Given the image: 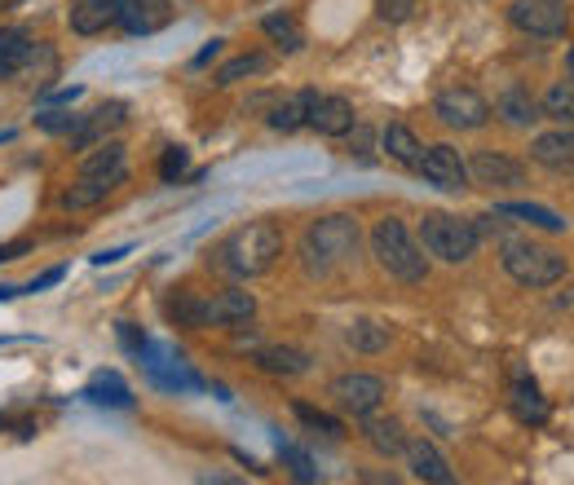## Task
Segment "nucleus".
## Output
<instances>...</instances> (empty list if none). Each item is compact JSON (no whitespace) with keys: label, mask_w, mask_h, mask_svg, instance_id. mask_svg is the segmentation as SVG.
Wrapping results in <instances>:
<instances>
[{"label":"nucleus","mask_w":574,"mask_h":485,"mask_svg":"<svg viewBox=\"0 0 574 485\" xmlns=\"http://www.w3.org/2000/svg\"><path fill=\"white\" fill-rule=\"evenodd\" d=\"M279 256H283V234L270 221L243 226L226 243L213 247V265L226 269V273H234V279H257V273H266Z\"/></svg>","instance_id":"f257e3e1"},{"label":"nucleus","mask_w":574,"mask_h":485,"mask_svg":"<svg viewBox=\"0 0 574 485\" xmlns=\"http://www.w3.org/2000/svg\"><path fill=\"white\" fill-rule=\"evenodd\" d=\"M371 252L380 260V269H390L398 283H424V252L416 247V239L407 234V226L398 217H385L375 230H371Z\"/></svg>","instance_id":"f03ea898"},{"label":"nucleus","mask_w":574,"mask_h":485,"mask_svg":"<svg viewBox=\"0 0 574 485\" xmlns=\"http://www.w3.org/2000/svg\"><path fill=\"white\" fill-rule=\"evenodd\" d=\"M358 252V221L354 217H323L305 230V256L309 265L328 269V265H341Z\"/></svg>","instance_id":"7ed1b4c3"},{"label":"nucleus","mask_w":574,"mask_h":485,"mask_svg":"<svg viewBox=\"0 0 574 485\" xmlns=\"http://www.w3.org/2000/svg\"><path fill=\"white\" fill-rule=\"evenodd\" d=\"M503 269L513 273L522 288H552L557 279H565V260L548 247L535 243H503Z\"/></svg>","instance_id":"20e7f679"},{"label":"nucleus","mask_w":574,"mask_h":485,"mask_svg":"<svg viewBox=\"0 0 574 485\" xmlns=\"http://www.w3.org/2000/svg\"><path fill=\"white\" fill-rule=\"evenodd\" d=\"M420 239H424V247H429L433 256L451 260V265H460V260H469V256L477 252V230H473L469 221L451 217V213H433V217H424Z\"/></svg>","instance_id":"39448f33"},{"label":"nucleus","mask_w":574,"mask_h":485,"mask_svg":"<svg viewBox=\"0 0 574 485\" xmlns=\"http://www.w3.org/2000/svg\"><path fill=\"white\" fill-rule=\"evenodd\" d=\"M305 93H309L305 124H309V128H318L323 137H345V132L358 124V111H354V102H349V98H336V93H314V89H305Z\"/></svg>","instance_id":"423d86ee"},{"label":"nucleus","mask_w":574,"mask_h":485,"mask_svg":"<svg viewBox=\"0 0 574 485\" xmlns=\"http://www.w3.org/2000/svg\"><path fill=\"white\" fill-rule=\"evenodd\" d=\"M420 177L429 181V186H437V190H446V194H460L464 186H469V168H464V159H460V151L456 146H429L424 155H420Z\"/></svg>","instance_id":"0eeeda50"},{"label":"nucleus","mask_w":574,"mask_h":485,"mask_svg":"<svg viewBox=\"0 0 574 485\" xmlns=\"http://www.w3.org/2000/svg\"><path fill=\"white\" fill-rule=\"evenodd\" d=\"M433 115H437L442 124H451V128H482V124L490 119V106H486V98L473 93V89H446V93H437Z\"/></svg>","instance_id":"6e6552de"},{"label":"nucleus","mask_w":574,"mask_h":485,"mask_svg":"<svg viewBox=\"0 0 574 485\" xmlns=\"http://www.w3.org/2000/svg\"><path fill=\"white\" fill-rule=\"evenodd\" d=\"M332 397L345 414H371L380 401H385V380L375 375H341L332 380Z\"/></svg>","instance_id":"1a4fd4ad"},{"label":"nucleus","mask_w":574,"mask_h":485,"mask_svg":"<svg viewBox=\"0 0 574 485\" xmlns=\"http://www.w3.org/2000/svg\"><path fill=\"white\" fill-rule=\"evenodd\" d=\"M173 18L168 0H115V23L129 36H151Z\"/></svg>","instance_id":"9d476101"},{"label":"nucleus","mask_w":574,"mask_h":485,"mask_svg":"<svg viewBox=\"0 0 574 485\" xmlns=\"http://www.w3.org/2000/svg\"><path fill=\"white\" fill-rule=\"evenodd\" d=\"M247 111H270V128L279 132H296L305 124V111H309V93H266V98H252Z\"/></svg>","instance_id":"9b49d317"},{"label":"nucleus","mask_w":574,"mask_h":485,"mask_svg":"<svg viewBox=\"0 0 574 485\" xmlns=\"http://www.w3.org/2000/svg\"><path fill=\"white\" fill-rule=\"evenodd\" d=\"M252 314H257V301H252V292L226 288L217 296H204V327H243Z\"/></svg>","instance_id":"f8f14e48"},{"label":"nucleus","mask_w":574,"mask_h":485,"mask_svg":"<svg viewBox=\"0 0 574 485\" xmlns=\"http://www.w3.org/2000/svg\"><path fill=\"white\" fill-rule=\"evenodd\" d=\"M513 23L531 36H561L565 10H561V0H513Z\"/></svg>","instance_id":"ddd939ff"},{"label":"nucleus","mask_w":574,"mask_h":485,"mask_svg":"<svg viewBox=\"0 0 574 485\" xmlns=\"http://www.w3.org/2000/svg\"><path fill=\"white\" fill-rule=\"evenodd\" d=\"M119 124H124V102H111V106H102V111H93V115H80L76 128H72V146H76V151L102 146Z\"/></svg>","instance_id":"4468645a"},{"label":"nucleus","mask_w":574,"mask_h":485,"mask_svg":"<svg viewBox=\"0 0 574 485\" xmlns=\"http://www.w3.org/2000/svg\"><path fill=\"white\" fill-rule=\"evenodd\" d=\"M469 177L477 181V186H522L526 181V168L522 164H513V159H503V155H495V151H477L473 155V164H469Z\"/></svg>","instance_id":"2eb2a0df"},{"label":"nucleus","mask_w":574,"mask_h":485,"mask_svg":"<svg viewBox=\"0 0 574 485\" xmlns=\"http://www.w3.org/2000/svg\"><path fill=\"white\" fill-rule=\"evenodd\" d=\"M531 159L544 164V168H557V173H574V132L557 128V132L535 137V142H531Z\"/></svg>","instance_id":"dca6fc26"},{"label":"nucleus","mask_w":574,"mask_h":485,"mask_svg":"<svg viewBox=\"0 0 574 485\" xmlns=\"http://www.w3.org/2000/svg\"><path fill=\"white\" fill-rule=\"evenodd\" d=\"M407 459H411V472H416L420 481H437V485H451V481H456L451 463H446L442 450H437L433 442H424V437L407 442Z\"/></svg>","instance_id":"f3484780"},{"label":"nucleus","mask_w":574,"mask_h":485,"mask_svg":"<svg viewBox=\"0 0 574 485\" xmlns=\"http://www.w3.org/2000/svg\"><path fill=\"white\" fill-rule=\"evenodd\" d=\"M80 177H98V181H106V186H119L124 177H129V159H124V146H119V142H102V146L85 159Z\"/></svg>","instance_id":"a211bd4d"},{"label":"nucleus","mask_w":574,"mask_h":485,"mask_svg":"<svg viewBox=\"0 0 574 485\" xmlns=\"http://www.w3.org/2000/svg\"><path fill=\"white\" fill-rule=\"evenodd\" d=\"M27 62H31V36L18 27H0V80L18 76Z\"/></svg>","instance_id":"6ab92c4d"},{"label":"nucleus","mask_w":574,"mask_h":485,"mask_svg":"<svg viewBox=\"0 0 574 485\" xmlns=\"http://www.w3.org/2000/svg\"><path fill=\"white\" fill-rule=\"evenodd\" d=\"M106 23H115V0H72V31L98 36Z\"/></svg>","instance_id":"aec40b11"},{"label":"nucleus","mask_w":574,"mask_h":485,"mask_svg":"<svg viewBox=\"0 0 574 485\" xmlns=\"http://www.w3.org/2000/svg\"><path fill=\"white\" fill-rule=\"evenodd\" d=\"M85 397H89V401H98V406H119V410H129V406H133L129 384H124L115 371H98V375L89 380Z\"/></svg>","instance_id":"412c9836"},{"label":"nucleus","mask_w":574,"mask_h":485,"mask_svg":"<svg viewBox=\"0 0 574 485\" xmlns=\"http://www.w3.org/2000/svg\"><path fill=\"white\" fill-rule=\"evenodd\" d=\"M257 367L270 375H305L309 358L301 349H288V344H270V349H257Z\"/></svg>","instance_id":"4be33fe9"},{"label":"nucleus","mask_w":574,"mask_h":485,"mask_svg":"<svg viewBox=\"0 0 574 485\" xmlns=\"http://www.w3.org/2000/svg\"><path fill=\"white\" fill-rule=\"evenodd\" d=\"M513 410H518V420H522V424H548V401H544L539 384L526 380V375L513 384Z\"/></svg>","instance_id":"5701e85b"},{"label":"nucleus","mask_w":574,"mask_h":485,"mask_svg":"<svg viewBox=\"0 0 574 485\" xmlns=\"http://www.w3.org/2000/svg\"><path fill=\"white\" fill-rule=\"evenodd\" d=\"M380 142H385L390 159H398V164H407V168H416L420 155H424V146L416 142V132H411L407 124H390L385 132H380Z\"/></svg>","instance_id":"b1692460"},{"label":"nucleus","mask_w":574,"mask_h":485,"mask_svg":"<svg viewBox=\"0 0 574 485\" xmlns=\"http://www.w3.org/2000/svg\"><path fill=\"white\" fill-rule=\"evenodd\" d=\"M495 111H499L508 124H518V128H526V124L539 119V102H535L526 89H508V93L495 102Z\"/></svg>","instance_id":"393cba45"},{"label":"nucleus","mask_w":574,"mask_h":485,"mask_svg":"<svg viewBox=\"0 0 574 485\" xmlns=\"http://www.w3.org/2000/svg\"><path fill=\"white\" fill-rule=\"evenodd\" d=\"M499 217H518V221L539 226V230H552V234L565 230V221L552 213V207H539V203H499Z\"/></svg>","instance_id":"a878e982"},{"label":"nucleus","mask_w":574,"mask_h":485,"mask_svg":"<svg viewBox=\"0 0 574 485\" xmlns=\"http://www.w3.org/2000/svg\"><path fill=\"white\" fill-rule=\"evenodd\" d=\"M367 442L380 450V455H403L407 450V433L398 420H367Z\"/></svg>","instance_id":"bb28decb"},{"label":"nucleus","mask_w":574,"mask_h":485,"mask_svg":"<svg viewBox=\"0 0 574 485\" xmlns=\"http://www.w3.org/2000/svg\"><path fill=\"white\" fill-rule=\"evenodd\" d=\"M168 318L177 327H204V296L200 292H177L168 301Z\"/></svg>","instance_id":"cd10ccee"},{"label":"nucleus","mask_w":574,"mask_h":485,"mask_svg":"<svg viewBox=\"0 0 574 485\" xmlns=\"http://www.w3.org/2000/svg\"><path fill=\"white\" fill-rule=\"evenodd\" d=\"M111 190H115V186H106V181H98V177H80L67 194H62V207H72V213H76V207H93V203H102Z\"/></svg>","instance_id":"c85d7f7f"},{"label":"nucleus","mask_w":574,"mask_h":485,"mask_svg":"<svg viewBox=\"0 0 574 485\" xmlns=\"http://www.w3.org/2000/svg\"><path fill=\"white\" fill-rule=\"evenodd\" d=\"M262 31L279 44V49H288V53H296L301 44H305V36H301V27H296V18H288V14H270L266 23H262Z\"/></svg>","instance_id":"c756f323"},{"label":"nucleus","mask_w":574,"mask_h":485,"mask_svg":"<svg viewBox=\"0 0 574 485\" xmlns=\"http://www.w3.org/2000/svg\"><path fill=\"white\" fill-rule=\"evenodd\" d=\"M270 72V58L266 53H247V58H234L230 66H221L217 85H239L243 76H266Z\"/></svg>","instance_id":"7c9ffc66"},{"label":"nucleus","mask_w":574,"mask_h":485,"mask_svg":"<svg viewBox=\"0 0 574 485\" xmlns=\"http://www.w3.org/2000/svg\"><path fill=\"white\" fill-rule=\"evenodd\" d=\"M345 340L354 344V349H362V354H380V349L390 344V331L375 327V322H354V327L345 331Z\"/></svg>","instance_id":"2f4dec72"},{"label":"nucleus","mask_w":574,"mask_h":485,"mask_svg":"<svg viewBox=\"0 0 574 485\" xmlns=\"http://www.w3.org/2000/svg\"><path fill=\"white\" fill-rule=\"evenodd\" d=\"M539 111H544V115H552V119H574V80L552 85V89L544 93Z\"/></svg>","instance_id":"473e14b6"},{"label":"nucleus","mask_w":574,"mask_h":485,"mask_svg":"<svg viewBox=\"0 0 574 485\" xmlns=\"http://www.w3.org/2000/svg\"><path fill=\"white\" fill-rule=\"evenodd\" d=\"M296 420H301V424H309L314 433H328V437H341V420H336V414H328V410H314V406H305V401H296Z\"/></svg>","instance_id":"72a5a7b5"},{"label":"nucleus","mask_w":574,"mask_h":485,"mask_svg":"<svg viewBox=\"0 0 574 485\" xmlns=\"http://www.w3.org/2000/svg\"><path fill=\"white\" fill-rule=\"evenodd\" d=\"M375 14L385 23H407L416 14V0H375Z\"/></svg>","instance_id":"f704fd0d"},{"label":"nucleus","mask_w":574,"mask_h":485,"mask_svg":"<svg viewBox=\"0 0 574 485\" xmlns=\"http://www.w3.org/2000/svg\"><path fill=\"white\" fill-rule=\"evenodd\" d=\"M186 168H190V155H186L181 146H168L164 159H160V177H164V181H177Z\"/></svg>","instance_id":"c9c22d12"},{"label":"nucleus","mask_w":574,"mask_h":485,"mask_svg":"<svg viewBox=\"0 0 574 485\" xmlns=\"http://www.w3.org/2000/svg\"><path fill=\"white\" fill-rule=\"evenodd\" d=\"M283 463L292 468V476L296 481H314L318 472H314V463H309V455L305 450H296V446H283Z\"/></svg>","instance_id":"e433bc0d"},{"label":"nucleus","mask_w":574,"mask_h":485,"mask_svg":"<svg viewBox=\"0 0 574 485\" xmlns=\"http://www.w3.org/2000/svg\"><path fill=\"white\" fill-rule=\"evenodd\" d=\"M76 119H80V115H72V111H44V115H36V124H40L44 132H72Z\"/></svg>","instance_id":"4c0bfd02"},{"label":"nucleus","mask_w":574,"mask_h":485,"mask_svg":"<svg viewBox=\"0 0 574 485\" xmlns=\"http://www.w3.org/2000/svg\"><path fill=\"white\" fill-rule=\"evenodd\" d=\"M119 340L129 344L133 354H142V349H146V335H138V327H133V322H119Z\"/></svg>","instance_id":"58836bf2"},{"label":"nucleus","mask_w":574,"mask_h":485,"mask_svg":"<svg viewBox=\"0 0 574 485\" xmlns=\"http://www.w3.org/2000/svg\"><path fill=\"white\" fill-rule=\"evenodd\" d=\"M53 283H62V269H44L40 279H36V283L27 288V292H44V288H53Z\"/></svg>","instance_id":"ea45409f"},{"label":"nucleus","mask_w":574,"mask_h":485,"mask_svg":"<svg viewBox=\"0 0 574 485\" xmlns=\"http://www.w3.org/2000/svg\"><path fill=\"white\" fill-rule=\"evenodd\" d=\"M27 252V243L18 239V243H5V247H0V260H14V256H23Z\"/></svg>","instance_id":"a19ab883"},{"label":"nucleus","mask_w":574,"mask_h":485,"mask_svg":"<svg viewBox=\"0 0 574 485\" xmlns=\"http://www.w3.org/2000/svg\"><path fill=\"white\" fill-rule=\"evenodd\" d=\"M119 256H124V247H115V252H98L93 265H111V260H119Z\"/></svg>","instance_id":"79ce46f5"},{"label":"nucleus","mask_w":574,"mask_h":485,"mask_svg":"<svg viewBox=\"0 0 574 485\" xmlns=\"http://www.w3.org/2000/svg\"><path fill=\"white\" fill-rule=\"evenodd\" d=\"M217 49H221V44H217V40H213V44H208V49H204V53H200V58H195V66H204V62H213V58H217Z\"/></svg>","instance_id":"37998d69"},{"label":"nucleus","mask_w":574,"mask_h":485,"mask_svg":"<svg viewBox=\"0 0 574 485\" xmlns=\"http://www.w3.org/2000/svg\"><path fill=\"white\" fill-rule=\"evenodd\" d=\"M565 66H570V76H574V49H570V58H565Z\"/></svg>","instance_id":"c03bdc74"},{"label":"nucleus","mask_w":574,"mask_h":485,"mask_svg":"<svg viewBox=\"0 0 574 485\" xmlns=\"http://www.w3.org/2000/svg\"><path fill=\"white\" fill-rule=\"evenodd\" d=\"M0 5H10V0H0Z\"/></svg>","instance_id":"a18cd8bd"}]
</instances>
